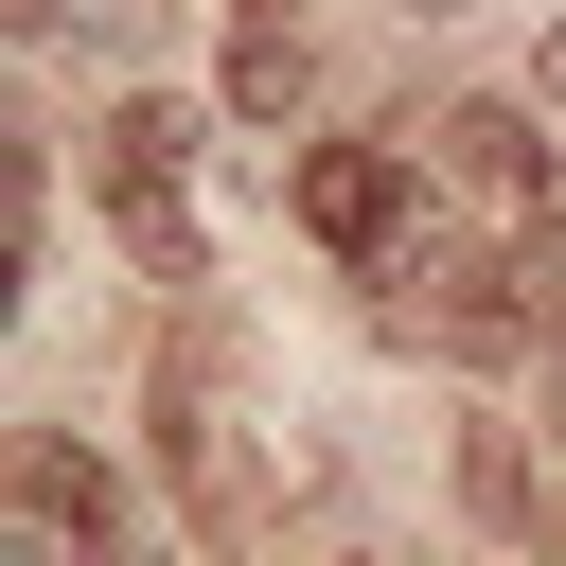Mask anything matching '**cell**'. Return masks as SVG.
<instances>
[{
	"label": "cell",
	"mask_w": 566,
	"mask_h": 566,
	"mask_svg": "<svg viewBox=\"0 0 566 566\" xmlns=\"http://www.w3.org/2000/svg\"><path fill=\"white\" fill-rule=\"evenodd\" d=\"M389 318H407L424 354H460V371H513V354H531V248H478V230H460V248H407V265H389Z\"/></svg>",
	"instance_id": "2"
},
{
	"label": "cell",
	"mask_w": 566,
	"mask_h": 566,
	"mask_svg": "<svg viewBox=\"0 0 566 566\" xmlns=\"http://www.w3.org/2000/svg\"><path fill=\"white\" fill-rule=\"evenodd\" d=\"M407 195H424L407 142H318V159H301V230H318L336 265H389V248H407Z\"/></svg>",
	"instance_id": "5"
},
{
	"label": "cell",
	"mask_w": 566,
	"mask_h": 566,
	"mask_svg": "<svg viewBox=\"0 0 566 566\" xmlns=\"http://www.w3.org/2000/svg\"><path fill=\"white\" fill-rule=\"evenodd\" d=\"M407 159H424V195H442L478 248H548V212H566L531 106H442V124H407Z\"/></svg>",
	"instance_id": "1"
},
{
	"label": "cell",
	"mask_w": 566,
	"mask_h": 566,
	"mask_svg": "<svg viewBox=\"0 0 566 566\" xmlns=\"http://www.w3.org/2000/svg\"><path fill=\"white\" fill-rule=\"evenodd\" d=\"M460 478H478V513H495V531H531V460H513V442H495V424H478V442H460Z\"/></svg>",
	"instance_id": "8"
},
{
	"label": "cell",
	"mask_w": 566,
	"mask_h": 566,
	"mask_svg": "<svg viewBox=\"0 0 566 566\" xmlns=\"http://www.w3.org/2000/svg\"><path fill=\"white\" fill-rule=\"evenodd\" d=\"M159 442H177V478H195V513L212 531H248L265 495H248V442H230V354L212 336H177L159 354Z\"/></svg>",
	"instance_id": "6"
},
{
	"label": "cell",
	"mask_w": 566,
	"mask_h": 566,
	"mask_svg": "<svg viewBox=\"0 0 566 566\" xmlns=\"http://www.w3.org/2000/svg\"><path fill=\"white\" fill-rule=\"evenodd\" d=\"M177 159H195V124H177V106L142 88V106L106 124V230H124V248H142L159 283H195V195H177Z\"/></svg>",
	"instance_id": "3"
},
{
	"label": "cell",
	"mask_w": 566,
	"mask_h": 566,
	"mask_svg": "<svg viewBox=\"0 0 566 566\" xmlns=\"http://www.w3.org/2000/svg\"><path fill=\"white\" fill-rule=\"evenodd\" d=\"M18 513H35L71 566H159V548H142V495H124L71 424H35V442H18Z\"/></svg>",
	"instance_id": "4"
},
{
	"label": "cell",
	"mask_w": 566,
	"mask_h": 566,
	"mask_svg": "<svg viewBox=\"0 0 566 566\" xmlns=\"http://www.w3.org/2000/svg\"><path fill=\"white\" fill-rule=\"evenodd\" d=\"M301 88H318V53L283 35V0H248V35H230V106H248V124H283Z\"/></svg>",
	"instance_id": "7"
}]
</instances>
